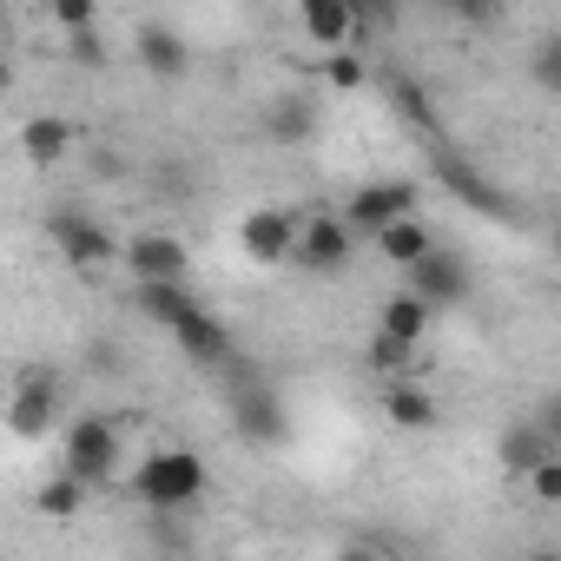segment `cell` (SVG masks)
I'll list each match as a JSON object with an SVG mask.
<instances>
[{
    "instance_id": "1",
    "label": "cell",
    "mask_w": 561,
    "mask_h": 561,
    "mask_svg": "<svg viewBox=\"0 0 561 561\" xmlns=\"http://www.w3.org/2000/svg\"><path fill=\"white\" fill-rule=\"evenodd\" d=\"M133 489H139L146 508H185V502L205 495V462L192 449H159V456H146Z\"/></svg>"
},
{
    "instance_id": "2",
    "label": "cell",
    "mask_w": 561,
    "mask_h": 561,
    "mask_svg": "<svg viewBox=\"0 0 561 561\" xmlns=\"http://www.w3.org/2000/svg\"><path fill=\"white\" fill-rule=\"evenodd\" d=\"M54 244H60V257L67 264H80V271H100V264H113L119 257V238L100 225V218H87V211H54Z\"/></svg>"
},
{
    "instance_id": "3",
    "label": "cell",
    "mask_w": 561,
    "mask_h": 561,
    "mask_svg": "<svg viewBox=\"0 0 561 561\" xmlns=\"http://www.w3.org/2000/svg\"><path fill=\"white\" fill-rule=\"evenodd\" d=\"M113 462H119V430H113L106 416H87V423H73V430H67V469H73V476L106 482V476H113Z\"/></svg>"
},
{
    "instance_id": "4",
    "label": "cell",
    "mask_w": 561,
    "mask_h": 561,
    "mask_svg": "<svg viewBox=\"0 0 561 561\" xmlns=\"http://www.w3.org/2000/svg\"><path fill=\"white\" fill-rule=\"evenodd\" d=\"M410 291H423L436 311H443V305H462V298H469V264H462L456 251L430 244V251L410 264Z\"/></svg>"
},
{
    "instance_id": "5",
    "label": "cell",
    "mask_w": 561,
    "mask_h": 561,
    "mask_svg": "<svg viewBox=\"0 0 561 561\" xmlns=\"http://www.w3.org/2000/svg\"><path fill=\"white\" fill-rule=\"evenodd\" d=\"M410 205H416V185H410V179H383V185L351 192V211H344V218H351L357 231H370V238H377V231H383V225H397Z\"/></svg>"
},
{
    "instance_id": "6",
    "label": "cell",
    "mask_w": 561,
    "mask_h": 561,
    "mask_svg": "<svg viewBox=\"0 0 561 561\" xmlns=\"http://www.w3.org/2000/svg\"><path fill=\"white\" fill-rule=\"evenodd\" d=\"M54 410H60V383H54V370H27L21 377V390H14V410H8V423H14V436H47L54 430Z\"/></svg>"
},
{
    "instance_id": "7",
    "label": "cell",
    "mask_w": 561,
    "mask_h": 561,
    "mask_svg": "<svg viewBox=\"0 0 561 561\" xmlns=\"http://www.w3.org/2000/svg\"><path fill=\"white\" fill-rule=\"evenodd\" d=\"M238 244H244V257L277 264V257H291V251H298V225H291L285 211H251V218L238 225Z\"/></svg>"
},
{
    "instance_id": "8",
    "label": "cell",
    "mask_w": 561,
    "mask_h": 561,
    "mask_svg": "<svg viewBox=\"0 0 561 561\" xmlns=\"http://www.w3.org/2000/svg\"><path fill=\"white\" fill-rule=\"evenodd\" d=\"M133 54H139V67H146L152 80H165V87L185 80V67H192V60H185V41H179L172 27H159V21H146V27L133 34Z\"/></svg>"
},
{
    "instance_id": "9",
    "label": "cell",
    "mask_w": 561,
    "mask_h": 561,
    "mask_svg": "<svg viewBox=\"0 0 561 561\" xmlns=\"http://www.w3.org/2000/svg\"><path fill=\"white\" fill-rule=\"evenodd\" d=\"M351 231H357L351 218H324V211H318V218L298 231V257H305L311 271H337V264L351 257Z\"/></svg>"
},
{
    "instance_id": "10",
    "label": "cell",
    "mask_w": 561,
    "mask_h": 561,
    "mask_svg": "<svg viewBox=\"0 0 561 561\" xmlns=\"http://www.w3.org/2000/svg\"><path fill=\"white\" fill-rule=\"evenodd\" d=\"M172 337H179V351H185L192 364H225V357H231V331H225L211 311H198V305L172 324Z\"/></svg>"
},
{
    "instance_id": "11",
    "label": "cell",
    "mask_w": 561,
    "mask_h": 561,
    "mask_svg": "<svg viewBox=\"0 0 561 561\" xmlns=\"http://www.w3.org/2000/svg\"><path fill=\"white\" fill-rule=\"evenodd\" d=\"M495 456H502V469H508V476H522V482H528V476H535V469L554 456V436H548V430H541V416H535V423H515V430H502Z\"/></svg>"
},
{
    "instance_id": "12",
    "label": "cell",
    "mask_w": 561,
    "mask_h": 561,
    "mask_svg": "<svg viewBox=\"0 0 561 561\" xmlns=\"http://www.w3.org/2000/svg\"><path fill=\"white\" fill-rule=\"evenodd\" d=\"M264 139L271 146H305V139H318V106L311 100H271L264 106Z\"/></svg>"
},
{
    "instance_id": "13",
    "label": "cell",
    "mask_w": 561,
    "mask_h": 561,
    "mask_svg": "<svg viewBox=\"0 0 561 561\" xmlns=\"http://www.w3.org/2000/svg\"><path fill=\"white\" fill-rule=\"evenodd\" d=\"M305 8V34L318 47H344L357 34V0H298Z\"/></svg>"
},
{
    "instance_id": "14",
    "label": "cell",
    "mask_w": 561,
    "mask_h": 561,
    "mask_svg": "<svg viewBox=\"0 0 561 561\" xmlns=\"http://www.w3.org/2000/svg\"><path fill=\"white\" fill-rule=\"evenodd\" d=\"M126 264H133L139 277H185V244L165 238V231H146V238L126 244Z\"/></svg>"
},
{
    "instance_id": "15",
    "label": "cell",
    "mask_w": 561,
    "mask_h": 561,
    "mask_svg": "<svg viewBox=\"0 0 561 561\" xmlns=\"http://www.w3.org/2000/svg\"><path fill=\"white\" fill-rule=\"evenodd\" d=\"M231 416H238V436H251V443H277V436H285V410H277L271 390H244L231 403Z\"/></svg>"
},
{
    "instance_id": "16",
    "label": "cell",
    "mask_w": 561,
    "mask_h": 561,
    "mask_svg": "<svg viewBox=\"0 0 561 561\" xmlns=\"http://www.w3.org/2000/svg\"><path fill=\"white\" fill-rule=\"evenodd\" d=\"M139 311L159 318L165 331L192 311V291H185V277H139Z\"/></svg>"
},
{
    "instance_id": "17",
    "label": "cell",
    "mask_w": 561,
    "mask_h": 561,
    "mask_svg": "<svg viewBox=\"0 0 561 561\" xmlns=\"http://www.w3.org/2000/svg\"><path fill=\"white\" fill-rule=\"evenodd\" d=\"M377 244H383V257H390V264H403V271H410L436 238H430V225H423V218H410V211H403L397 225H383V231H377Z\"/></svg>"
},
{
    "instance_id": "18",
    "label": "cell",
    "mask_w": 561,
    "mask_h": 561,
    "mask_svg": "<svg viewBox=\"0 0 561 561\" xmlns=\"http://www.w3.org/2000/svg\"><path fill=\"white\" fill-rule=\"evenodd\" d=\"M430 311H436V305H430L423 291H403V298H390V305H383V324H377V331H390V337H403V344H423Z\"/></svg>"
},
{
    "instance_id": "19",
    "label": "cell",
    "mask_w": 561,
    "mask_h": 561,
    "mask_svg": "<svg viewBox=\"0 0 561 561\" xmlns=\"http://www.w3.org/2000/svg\"><path fill=\"white\" fill-rule=\"evenodd\" d=\"M21 152H27L34 165H54V159L67 152V119H47V113L27 119V126H21Z\"/></svg>"
},
{
    "instance_id": "20",
    "label": "cell",
    "mask_w": 561,
    "mask_h": 561,
    "mask_svg": "<svg viewBox=\"0 0 561 561\" xmlns=\"http://www.w3.org/2000/svg\"><path fill=\"white\" fill-rule=\"evenodd\" d=\"M383 410H390V423H397V430H430V423H436L430 390H410V383H397V390L383 397Z\"/></svg>"
},
{
    "instance_id": "21",
    "label": "cell",
    "mask_w": 561,
    "mask_h": 561,
    "mask_svg": "<svg viewBox=\"0 0 561 561\" xmlns=\"http://www.w3.org/2000/svg\"><path fill=\"white\" fill-rule=\"evenodd\" d=\"M87 489H93V482L67 469L60 482H47V489H41V508H47V515H80V495H87Z\"/></svg>"
},
{
    "instance_id": "22",
    "label": "cell",
    "mask_w": 561,
    "mask_h": 561,
    "mask_svg": "<svg viewBox=\"0 0 561 561\" xmlns=\"http://www.w3.org/2000/svg\"><path fill=\"white\" fill-rule=\"evenodd\" d=\"M416 351H423V344H403V337L377 331V337H370V370H383V377H390V370H403V364H410Z\"/></svg>"
},
{
    "instance_id": "23",
    "label": "cell",
    "mask_w": 561,
    "mask_h": 561,
    "mask_svg": "<svg viewBox=\"0 0 561 561\" xmlns=\"http://www.w3.org/2000/svg\"><path fill=\"white\" fill-rule=\"evenodd\" d=\"M528 495H535L541 508H561V456H548V462L528 476Z\"/></svg>"
},
{
    "instance_id": "24",
    "label": "cell",
    "mask_w": 561,
    "mask_h": 561,
    "mask_svg": "<svg viewBox=\"0 0 561 561\" xmlns=\"http://www.w3.org/2000/svg\"><path fill=\"white\" fill-rule=\"evenodd\" d=\"M535 80H541V87L561 100V34H548V41L535 47Z\"/></svg>"
},
{
    "instance_id": "25",
    "label": "cell",
    "mask_w": 561,
    "mask_h": 561,
    "mask_svg": "<svg viewBox=\"0 0 561 561\" xmlns=\"http://www.w3.org/2000/svg\"><path fill=\"white\" fill-rule=\"evenodd\" d=\"M47 14H54V27H67V34H80V27H93V0H47Z\"/></svg>"
},
{
    "instance_id": "26",
    "label": "cell",
    "mask_w": 561,
    "mask_h": 561,
    "mask_svg": "<svg viewBox=\"0 0 561 561\" xmlns=\"http://www.w3.org/2000/svg\"><path fill=\"white\" fill-rule=\"evenodd\" d=\"M443 8H456V14H469V21H489L495 0H443Z\"/></svg>"
},
{
    "instance_id": "27",
    "label": "cell",
    "mask_w": 561,
    "mask_h": 561,
    "mask_svg": "<svg viewBox=\"0 0 561 561\" xmlns=\"http://www.w3.org/2000/svg\"><path fill=\"white\" fill-rule=\"evenodd\" d=\"M357 80H364L357 60H331V87H357Z\"/></svg>"
},
{
    "instance_id": "28",
    "label": "cell",
    "mask_w": 561,
    "mask_h": 561,
    "mask_svg": "<svg viewBox=\"0 0 561 561\" xmlns=\"http://www.w3.org/2000/svg\"><path fill=\"white\" fill-rule=\"evenodd\" d=\"M541 430L561 443V397H548V403H541Z\"/></svg>"
},
{
    "instance_id": "29",
    "label": "cell",
    "mask_w": 561,
    "mask_h": 561,
    "mask_svg": "<svg viewBox=\"0 0 561 561\" xmlns=\"http://www.w3.org/2000/svg\"><path fill=\"white\" fill-rule=\"evenodd\" d=\"M554 257H561V231H554Z\"/></svg>"
}]
</instances>
